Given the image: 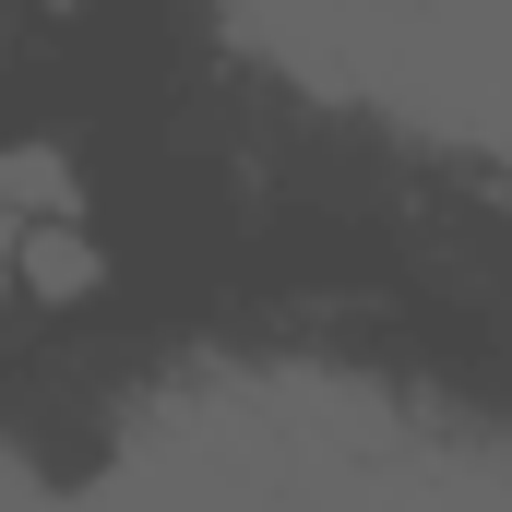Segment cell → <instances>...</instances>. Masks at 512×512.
<instances>
[{
    "mask_svg": "<svg viewBox=\"0 0 512 512\" xmlns=\"http://www.w3.org/2000/svg\"><path fill=\"white\" fill-rule=\"evenodd\" d=\"M429 417L322 358H227L143 393L108 441L96 512H382Z\"/></svg>",
    "mask_w": 512,
    "mask_h": 512,
    "instance_id": "6da1fadb",
    "label": "cell"
},
{
    "mask_svg": "<svg viewBox=\"0 0 512 512\" xmlns=\"http://www.w3.org/2000/svg\"><path fill=\"white\" fill-rule=\"evenodd\" d=\"M358 108L512 167V0H429L382 48V72H370Z\"/></svg>",
    "mask_w": 512,
    "mask_h": 512,
    "instance_id": "7a4b0ae2",
    "label": "cell"
},
{
    "mask_svg": "<svg viewBox=\"0 0 512 512\" xmlns=\"http://www.w3.org/2000/svg\"><path fill=\"white\" fill-rule=\"evenodd\" d=\"M227 12H239V36H251L286 84H310V96H370L382 48L429 12V0H227Z\"/></svg>",
    "mask_w": 512,
    "mask_h": 512,
    "instance_id": "3957f363",
    "label": "cell"
},
{
    "mask_svg": "<svg viewBox=\"0 0 512 512\" xmlns=\"http://www.w3.org/2000/svg\"><path fill=\"white\" fill-rule=\"evenodd\" d=\"M382 512H512V453H489V441H465V429L429 417V441L405 453Z\"/></svg>",
    "mask_w": 512,
    "mask_h": 512,
    "instance_id": "277c9868",
    "label": "cell"
},
{
    "mask_svg": "<svg viewBox=\"0 0 512 512\" xmlns=\"http://www.w3.org/2000/svg\"><path fill=\"white\" fill-rule=\"evenodd\" d=\"M60 215H72V167H60V155H36V143H24V155H0V286L24 274L36 227H60Z\"/></svg>",
    "mask_w": 512,
    "mask_h": 512,
    "instance_id": "5b68a950",
    "label": "cell"
},
{
    "mask_svg": "<svg viewBox=\"0 0 512 512\" xmlns=\"http://www.w3.org/2000/svg\"><path fill=\"white\" fill-rule=\"evenodd\" d=\"M36 501H48V489H36V465H24V453L0 441V512H36Z\"/></svg>",
    "mask_w": 512,
    "mask_h": 512,
    "instance_id": "8992f818",
    "label": "cell"
}]
</instances>
